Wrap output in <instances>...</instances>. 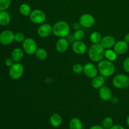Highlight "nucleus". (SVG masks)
Listing matches in <instances>:
<instances>
[{
    "label": "nucleus",
    "instance_id": "obj_1",
    "mask_svg": "<svg viewBox=\"0 0 129 129\" xmlns=\"http://www.w3.org/2000/svg\"><path fill=\"white\" fill-rule=\"evenodd\" d=\"M105 49L100 44H92L88 49V57L91 61L99 62L105 57Z\"/></svg>",
    "mask_w": 129,
    "mask_h": 129
},
{
    "label": "nucleus",
    "instance_id": "obj_2",
    "mask_svg": "<svg viewBox=\"0 0 129 129\" xmlns=\"http://www.w3.org/2000/svg\"><path fill=\"white\" fill-rule=\"evenodd\" d=\"M98 72L105 78H108L114 74L115 71V67L113 62L107 59H103L98 62Z\"/></svg>",
    "mask_w": 129,
    "mask_h": 129
},
{
    "label": "nucleus",
    "instance_id": "obj_3",
    "mask_svg": "<svg viewBox=\"0 0 129 129\" xmlns=\"http://www.w3.org/2000/svg\"><path fill=\"white\" fill-rule=\"evenodd\" d=\"M53 34L59 38H66L70 34V26L65 21H59L52 26Z\"/></svg>",
    "mask_w": 129,
    "mask_h": 129
},
{
    "label": "nucleus",
    "instance_id": "obj_4",
    "mask_svg": "<svg viewBox=\"0 0 129 129\" xmlns=\"http://www.w3.org/2000/svg\"><path fill=\"white\" fill-rule=\"evenodd\" d=\"M113 86L118 89H125L129 86V77L124 74H117L112 80Z\"/></svg>",
    "mask_w": 129,
    "mask_h": 129
},
{
    "label": "nucleus",
    "instance_id": "obj_5",
    "mask_svg": "<svg viewBox=\"0 0 129 129\" xmlns=\"http://www.w3.org/2000/svg\"><path fill=\"white\" fill-rule=\"evenodd\" d=\"M22 43V48L25 53L30 55L35 54L38 48L35 40L32 38H26Z\"/></svg>",
    "mask_w": 129,
    "mask_h": 129
},
{
    "label": "nucleus",
    "instance_id": "obj_6",
    "mask_svg": "<svg viewBox=\"0 0 129 129\" xmlns=\"http://www.w3.org/2000/svg\"><path fill=\"white\" fill-rule=\"evenodd\" d=\"M24 73V67L21 63L15 62V64L10 68L9 76L13 80H18L22 77Z\"/></svg>",
    "mask_w": 129,
    "mask_h": 129
},
{
    "label": "nucleus",
    "instance_id": "obj_7",
    "mask_svg": "<svg viewBox=\"0 0 129 129\" xmlns=\"http://www.w3.org/2000/svg\"><path fill=\"white\" fill-rule=\"evenodd\" d=\"M30 21L37 25H41L45 22L46 20V14L44 11L39 9H36L31 11L30 16Z\"/></svg>",
    "mask_w": 129,
    "mask_h": 129
},
{
    "label": "nucleus",
    "instance_id": "obj_8",
    "mask_svg": "<svg viewBox=\"0 0 129 129\" xmlns=\"http://www.w3.org/2000/svg\"><path fill=\"white\" fill-rule=\"evenodd\" d=\"M79 22L82 27L88 28H91L95 23V18L89 13L83 14L79 19Z\"/></svg>",
    "mask_w": 129,
    "mask_h": 129
},
{
    "label": "nucleus",
    "instance_id": "obj_9",
    "mask_svg": "<svg viewBox=\"0 0 129 129\" xmlns=\"http://www.w3.org/2000/svg\"><path fill=\"white\" fill-rule=\"evenodd\" d=\"M83 73L89 78H94L98 76V67L95 66L93 63L88 62L83 66Z\"/></svg>",
    "mask_w": 129,
    "mask_h": 129
},
{
    "label": "nucleus",
    "instance_id": "obj_10",
    "mask_svg": "<svg viewBox=\"0 0 129 129\" xmlns=\"http://www.w3.org/2000/svg\"><path fill=\"white\" fill-rule=\"evenodd\" d=\"M14 40L15 34L11 30H5L0 34V43L3 45H10Z\"/></svg>",
    "mask_w": 129,
    "mask_h": 129
},
{
    "label": "nucleus",
    "instance_id": "obj_11",
    "mask_svg": "<svg viewBox=\"0 0 129 129\" xmlns=\"http://www.w3.org/2000/svg\"><path fill=\"white\" fill-rule=\"evenodd\" d=\"M72 50L75 54L83 55L87 51V45L82 40H76L72 44Z\"/></svg>",
    "mask_w": 129,
    "mask_h": 129
},
{
    "label": "nucleus",
    "instance_id": "obj_12",
    "mask_svg": "<svg viewBox=\"0 0 129 129\" xmlns=\"http://www.w3.org/2000/svg\"><path fill=\"white\" fill-rule=\"evenodd\" d=\"M53 33V27L49 23H42L40 25L37 30V34L42 38L48 37Z\"/></svg>",
    "mask_w": 129,
    "mask_h": 129
},
{
    "label": "nucleus",
    "instance_id": "obj_13",
    "mask_svg": "<svg viewBox=\"0 0 129 129\" xmlns=\"http://www.w3.org/2000/svg\"><path fill=\"white\" fill-rule=\"evenodd\" d=\"M128 49V44L124 40H119L118 42H116L113 47V50L116 52L118 55H123L125 54Z\"/></svg>",
    "mask_w": 129,
    "mask_h": 129
},
{
    "label": "nucleus",
    "instance_id": "obj_14",
    "mask_svg": "<svg viewBox=\"0 0 129 129\" xmlns=\"http://www.w3.org/2000/svg\"><path fill=\"white\" fill-rule=\"evenodd\" d=\"M69 42L66 38H59L55 44V49L59 53H64L69 49Z\"/></svg>",
    "mask_w": 129,
    "mask_h": 129
},
{
    "label": "nucleus",
    "instance_id": "obj_15",
    "mask_svg": "<svg viewBox=\"0 0 129 129\" xmlns=\"http://www.w3.org/2000/svg\"><path fill=\"white\" fill-rule=\"evenodd\" d=\"M115 43V39L113 36L107 35L104 37H102V39L100 44L105 49H108L113 47Z\"/></svg>",
    "mask_w": 129,
    "mask_h": 129
},
{
    "label": "nucleus",
    "instance_id": "obj_16",
    "mask_svg": "<svg viewBox=\"0 0 129 129\" xmlns=\"http://www.w3.org/2000/svg\"><path fill=\"white\" fill-rule=\"evenodd\" d=\"M99 96L102 100L105 101V102L110 101L112 97V90L108 86H103L100 89Z\"/></svg>",
    "mask_w": 129,
    "mask_h": 129
},
{
    "label": "nucleus",
    "instance_id": "obj_17",
    "mask_svg": "<svg viewBox=\"0 0 129 129\" xmlns=\"http://www.w3.org/2000/svg\"><path fill=\"white\" fill-rule=\"evenodd\" d=\"M24 52L23 49L21 48H15L11 52V59L15 62H20L24 57Z\"/></svg>",
    "mask_w": 129,
    "mask_h": 129
},
{
    "label": "nucleus",
    "instance_id": "obj_18",
    "mask_svg": "<svg viewBox=\"0 0 129 129\" xmlns=\"http://www.w3.org/2000/svg\"><path fill=\"white\" fill-rule=\"evenodd\" d=\"M105 83V78L103 76H97L95 78H93L91 81V85L94 89H100L104 86Z\"/></svg>",
    "mask_w": 129,
    "mask_h": 129
},
{
    "label": "nucleus",
    "instance_id": "obj_19",
    "mask_svg": "<svg viewBox=\"0 0 129 129\" xmlns=\"http://www.w3.org/2000/svg\"><path fill=\"white\" fill-rule=\"evenodd\" d=\"M49 122L52 127L57 128L61 125L62 123V119L60 115L57 114V113H54L50 117Z\"/></svg>",
    "mask_w": 129,
    "mask_h": 129
},
{
    "label": "nucleus",
    "instance_id": "obj_20",
    "mask_svg": "<svg viewBox=\"0 0 129 129\" xmlns=\"http://www.w3.org/2000/svg\"><path fill=\"white\" fill-rule=\"evenodd\" d=\"M11 22V16L9 13L5 11H0V25L8 26Z\"/></svg>",
    "mask_w": 129,
    "mask_h": 129
},
{
    "label": "nucleus",
    "instance_id": "obj_21",
    "mask_svg": "<svg viewBox=\"0 0 129 129\" xmlns=\"http://www.w3.org/2000/svg\"><path fill=\"white\" fill-rule=\"evenodd\" d=\"M69 129H83V122L79 118L74 117L69 121Z\"/></svg>",
    "mask_w": 129,
    "mask_h": 129
},
{
    "label": "nucleus",
    "instance_id": "obj_22",
    "mask_svg": "<svg viewBox=\"0 0 129 129\" xmlns=\"http://www.w3.org/2000/svg\"><path fill=\"white\" fill-rule=\"evenodd\" d=\"M20 13L25 16H29L31 12V9L30 5L27 3H22L19 8Z\"/></svg>",
    "mask_w": 129,
    "mask_h": 129
},
{
    "label": "nucleus",
    "instance_id": "obj_23",
    "mask_svg": "<svg viewBox=\"0 0 129 129\" xmlns=\"http://www.w3.org/2000/svg\"><path fill=\"white\" fill-rule=\"evenodd\" d=\"M117 57H118V54L116 53V52L113 49H108L105 50V57L107 60H110L112 62L115 61L117 59Z\"/></svg>",
    "mask_w": 129,
    "mask_h": 129
},
{
    "label": "nucleus",
    "instance_id": "obj_24",
    "mask_svg": "<svg viewBox=\"0 0 129 129\" xmlns=\"http://www.w3.org/2000/svg\"><path fill=\"white\" fill-rule=\"evenodd\" d=\"M102 39V35L98 31H93L89 36V40L93 44H100Z\"/></svg>",
    "mask_w": 129,
    "mask_h": 129
},
{
    "label": "nucleus",
    "instance_id": "obj_25",
    "mask_svg": "<svg viewBox=\"0 0 129 129\" xmlns=\"http://www.w3.org/2000/svg\"><path fill=\"white\" fill-rule=\"evenodd\" d=\"M35 55L39 60H44L47 58L48 53L43 48H39V49H37Z\"/></svg>",
    "mask_w": 129,
    "mask_h": 129
},
{
    "label": "nucleus",
    "instance_id": "obj_26",
    "mask_svg": "<svg viewBox=\"0 0 129 129\" xmlns=\"http://www.w3.org/2000/svg\"><path fill=\"white\" fill-rule=\"evenodd\" d=\"M113 125V120L111 117H107L102 122V127L104 129H110Z\"/></svg>",
    "mask_w": 129,
    "mask_h": 129
},
{
    "label": "nucleus",
    "instance_id": "obj_27",
    "mask_svg": "<svg viewBox=\"0 0 129 129\" xmlns=\"http://www.w3.org/2000/svg\"><path fill=\"white\" fill-rule=\"evenodd\" d=\"M11 3V0H0V11L8 9Z\"/></svg>",
    "mask_w": 129,
    "mask_h": 129
},
{
    "label": "nucleus",
    "instance_id": "obj_28",
    "mask_svg": "<svg viewBox=\"0 0 129 129\" xmlns=\"http://www.w3.org/2000/svg\"><path fill=\"white\" fill-rule=\"evenodd\" d=\"M74 35L75 37L76 40H83L85 37V34L83 30H75L74 33Z\"/></svg>",
    "mask_w": 129,
    "mask_h": 129
},
{
    "label": "nucleus",
    "instance_id": "obj_29",
    "mask_svg": "<svg viewBox=\"0 0 129 129\" xmlns=\"http://www.w3.org/2000/svg\"><path fill=\"white\" fill-rule=\"evenodd\" d=\"M72 69H73V71L76 74H80L83 72V66L79 63H76L73 65Z\"/></svg>",
    "mask_w": 129,
    "mask_h": 129
},
{
    "label": "nucleus",
    "instance_id": "obj_30",
    "mask_svg": "<svg viewBox=\"0 0 129 129\" xmlns=\"http://www.w3.org/2000/svg\"><path fill=\"white\" fill-rule=\"evenodd\" d=\"M25 37L22 32H17L15 34V41L18 43H21L25 40Z\"/></svg>",
    "mask_w": 129,
    "mask_h": 129
},
{
    "label": "nucleus",
    "instance_id": "obj_31",
    "mask_svg": "<svg viewBox=\"0 0 129 129\" xmlns=\"http://www.w3.org/2000/svg\"><path fill=\"white\" fill-rule=\"evenodd\" d=\"M123 68L127 73H129V57L125 58L123 62Z\"/></svg>",
    "mask_w": 129,
    "mask_h": 129
},
{
    "label": "nucleus",
    "instance_id": "obj_32",
    "mask_svg": "<svg viewBox=\"0 0 129 129\" xmlns=\"http://www.w3.org/2000/svg\"><path fill=\"white\" fill-rule=\"evenodd\" d=\"M66 38V39L68 40L69 43H73L74 42L76 41V39L74 35V34H71L70 33Z\"/></svg>",
    "mask_w": 129,
    "mask_h": 129
},
{
    "label": "nucleus",
    "instance_id": "obj_33",
    "mask_svg": "<svg viewBox=\"0 0 129 129\" xmlns=\"http://www.w3.org/2000/svg\"><path fill=\"white\" fill-rule=\"evenodd\" d=\"M14 64H15V62H14V60L11 58V59L8 58V59H7L5 60V65L7 67H9V68H11Z\"/></svg>",
    "mask_w": 129,
    "mask_h": 129
},
{
    "label": "nucleus",
    "instance_id": "obj_34",
    "mask_svg": "<svg viewBox=\"0 0 129 129\" xmlns=\"http://www.w3.org/2000/svg\"><path fill=\"white\" fill-rule=\"evenodd\" d=\"M81 25L79 23V22H76L73 24V28L74 30H79V29H81Z\"/></svg>",
    "mask_w": 129,
    "mask_h": 129
},
{
    "label": "nucleus",
    "instance_id": "obj_35",
    "mask_svg": "<svg viewBox=\"0 0 129 129\" xmlns=\"http://www.w3.org/2000/svg\"><path fill=\"white\" fill-rule=\"evenodd\" d=\"M110 129H125L123 126L121 125H113L112 127Z\"/></svg>",
    "mask_w": 129,
    "mask_h": 129
},
{
    "label": "nucleus",
    "instance_id": "obj_36",
    "mask_svg": "<svg viewBox=\"0 0 129 129\" xmlns=\"http://www.w3.org/2000/svg\"><path fill=\"white\" fill-rule=\"evenodd\" d=\"M110 101L112 104L113 105H117L118 103V99L117 97H112Z\"/></svg>",
    "mask_w": 129,
    "mask_h": 129
},
{
    "label": "nucleus",
    "instance_id": "obj_37",
    "mask_svg": "<svg viewBox=\"0 0 129 129\" xmlns=\"http://www.w3.org/2000/svg\"><path fill=\"white\" fill-rule=\"evenodd\" d=\"M89 129H104L102 125H93L92 127H91Z\"/></svg>",
    "mask_w": 129,
    "mask_h": 129
},
{
    "label": "nucleus",
    "instance_id": "obj_38",
    "mask_svg": "<svg viewBox=\"0 0 129 129\" xmlns=\"http://www.w3.org/2000/svg\"><path fill=\"white\" fill-rule=\"evenodd\" d=\"M124 40L125 42H127V44H129V33H128V34H126V35H125L124 40Z\"/></svg>",
    "mask_w": 129,
    "mask_h": 129
},
{
    "label": "nucleus",
    "instance_id": "obj_39",
    "mask_svg": "<svg viewBox=\"0 0 129 129\" xmlns=\"http://www.w3.org/2000/svg\"><path fill=\"white\" fill-rule=\"evenodd\" d=\"M126 122H127V126L129 127V115L127 117V120H126Z\"/></svg>",
    "mask_w": 129,
    "mask_h": 129
},
{
    "label": "nucleus",
    "instance_id": "obj_40",
    "mask_svg": "<svg viewBox=\"0 0 129 129\" xmlns=\"http://www.w3.org/2000/svg\"><path fill=\"white\" fill-rule=\"evenodd\" d=\"M83 129H86V128H83Z\"/></svg>",
    "mask_w": 129,
    "mask_h": 129
}]
</instances>
